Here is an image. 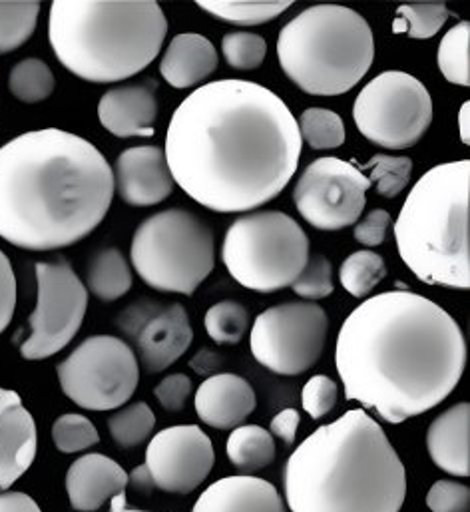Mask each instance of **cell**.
<instances>
[{"instance_id":"1","label":"cell","mask_w":470,"mask_h":512,"mask_svg":"<svg viewBox=\"0 0 470 512\" xmlns=\"http://www.w3.org/2000/svg\"><path fill=\"white\" fill-rule=\"evenodd\" d=\"M301 146L297 120L275 92L224 78L176 108L164 154L174 184L194 202L235 214L257 210L287 188Z\"/></svg>"},{"instance_id":"2","label":"cell","mask_w":470,"mask_h":512,"mask_svg":"<svg viewBox=\"0 0 470 512\" xmlns=\"http://www.w3.org/2000/svg\"><path fill=\"white\" fill-rule=\"evenodd\" d=\"M335 365L349 401L399 425L435 409L457 389L467 341L441 305L397 289L349 313L337 335Z\"/></svg>"},{"instance_id":"3","label":"cell","mask_w":470,"mask_h":512,"mask_svg":"<svg viewBox=\"0 0 470 512\" xmlns=\"http://www.w3.org/2000/svg\"><path fill=\"white\" fill-rule=\"evenodd\" d=\"M114 170L88 140L44 128L0 148V238L28 252L88 238L114 200Z\"/></svg>"},{"instance_id":"4","label":"cell","mask_w":470,"mask_h":512,"mask_svg":"<svg viewBox=\"0 0 470 512\" xmlns=\"http://www.w3.org/2000/svg\"><path fill=\"white\" fill-rule=\"evenodd\" d=\"M283 491L291 512H401L407 471L383 427L353 409L291 453Z\"/></svg>"},{"instance_id":"5","label":"cell","mask_w":470,"mask_h":512,"mask_svg":"<svg viewBox=\"0 0 470 512\" xmlns=\"http://www.w3.org/2000/svg\"><path fill=\"white\" fill-rule=\"evenodd\" d=\"M168 18L154 0H56L48 40L60 64L92 84L128 80L160 54Z\"/></svg>"},{"instance_id":"6","label":"cell","mask_w":470,"mask_h":512,"mask_svg":"<svg viewBox=\"0 0 470 512\" xmlns=\"http://www.w3.org/2000/svg\"><path fill=\"white\" fill-rule=\"evenodd\" d=\"M469 198V160L431 168L407 196L395 240L423 283L470 289Z\"/></svg>"},{"instance_id":"7","label":"cell","mask_w":470,"mask_h":512,"mask_svg":"<svg viewBox=\"0 0 470 512\" xmlns=\"http://www.w3.org/2000/svg\"><path fill=\"white\" fill-rule=\"evenodd\" d=\"M277 58L285 76L305 94L341 96L371 70L375 36L357 10L315 4L281 28Z\"/></svg>"},{"instance_id":"8","label":"cell","mask_w":470,"mask_h":512,"mask_svg":"<svg viewBox=\"0 0 470 512\" xmlns=\"http://www.w3.org/2000/svg\"><path fill=\"white\" fill-rule=\"evenodd\" d=\"M130 259L152 289L194 295L216 265L214 232L188 210L158 212L138 226Z\"/></svg>"},{"instance_id":"9","label":"cell","mask_w":470,"mask_h":512,"mask_svg":"<svg viewBox=\"0 0 470 512\" xmlns=\"http://www.w3.org/2000/svg\"><path fill=\"white\" fill-rule=\"evenodd\" d=\"M222 259L245 289L275 293L291 287L309 259L303 228L283 212L243 214L226 232Z\"/></svg>"},{"instance_id":"10","label":"cell","mask_w":470,"mask_h":512,"mask_svg":"<svg viewBox=\"0 0 470 512\" xmlns=\"http://www.w3.org/2000/svg\"><path fill=\"white\" fill-rule=\"evenodd\" d=\"M357 130L389 150L413 148L433 122V98L415 76L389 70L373 78L353 106Z\"/></svg>"},{"instance_id":"11","label":"cell","mask_w":470,"mask_h":512,"mask_svg":"<svg viewBox=\"0 0 470 512\" xmlns=\"http://www.w3.org/2000/svg\"><path fill=\"white\" fill-rule=\"evenodd\" d=\"M62 393L86 411H114L126 405L140 381L132 347L114 335L84 339L58 367Z\"/></svg>"},{"instance_id":"12","label":"cell","mask_w":470,"mask_h":512,"mask_svg":"<svg viewBox=\"0 0 470 512\" xmlns=\"http://www.w3.org/2000/svg\"><path fill=\"white\" fill-rule=\"evenodd\" d=\"M327 333L329 317L321 305L281 303L255 317L249 347L255 361L271 373L295 377L321 359Z\"/></svg>"},{"instance_id":"13","label":"cell","mask_w":470,"mask_h":512,"mask_svg":"<svg viewBox=\"0 0 470 512\" xmlns=\"http://www.w3.org/2000/svg\"><path fill=\"white\" fill-rule=\"evenodd\" d=\"M34 273L38 297L28 317L30 337L20 345L26 361L60 353L80 331L88 309V289L64 257L36 263Z\"/></svg>"},{"instance_id":"14","label":"cell","mask_w":470,"mask_h":512,"mask_svg":"<svg viewBox=\"0 0 470 512\" xmlns=\"http://www.w3.org/2000/svg\"><path fill=\"white\" fill-rule=\"evenodd\" d=\"M369 188V178L357 166L325 156L305 168L297 180L293 200L309 226L321 232H339L357 224Z\"/></svg>"},{"instance_id":"15","label":"cell","mask_w":470,"mask_h":512,"mask_svg":"<svg viewBox=\"0 0 470 512\" xmlns=\"http://www.w3.org/2000/svg\"><path fill=\"white\" fill-rule=\"evenodd\" d=\"M214 463L210 437L196 425H176L152 437L144 465L128 475V483L142 493L190 495L210 477Z\"/></svg>"},{"instance_id":"16","label":"cell","mask_w":470,"mask_h":512,"mask_svg":"<svg viewBox=\"0 0 470 512\" xmlns=\"http://www.w3.org/2000/svg\"><path fill=\"white\" fill-rule=\"evenodd\" d=\"M128 335L136 339L140 361L152 375L172 367L194 341L188 311L180 303L168 307L150 303L144 315L128 329Z\"/></svg>"},{"instance_id":"17","label":"cell","mask_w":470,"mask_h":512,"mask_svg":"<svg viewBox=\"0 0 470 512\" xmlns=\"http://www.w3.org/2000/svg\"><path fill=\"white\" fill-rule=\"evenodd\" d=\"M114 188L122 202L134 208L162 204L174 192L166 154L158 146H136L124 150L116 160Z\"/></svg>"},{"instance_id":"18","label":"cell","mask_w":470,"mask_h":512,"mask_svg":"<svg viewBox=\"0 0 470 512\" xmlns=\"http://www.w3.org/2000/svg\"><path fill=\"white\" fill-rule=\"evenodd\" d=\"M36 423L18 393L0 387V493L8 491L34 463Z\"/></svg>"},{"instance_id":"19","label":"cell","mask_w":470,"mask_h":512,"mask_svg":"<svg viewBox=\"0 0 470 512\" xmlns=\"http://www.w3.org/2000/svg\"><path fill=\"white\" fill-rule=\"evenodd\" d=\"M156 82L118 86L108 90L98 102L100 124L118 138H150L158 118Z\"/></svg>"},{"instance_id":"20","label":"cell","mask_w":470,"mask_h":512,"mask_svg":"<svg viewBox=\"0 0 470 512\" xmlns=\"http://www.w3.org/2000/svg\"><path fill=\"white\" fill-rule=\"evenodd\" d=\"M128 473L110 457L88 453L76 459L66 473V495L72 509L94 512L116 495L126 493Z\"/></svg>"},{"instance_id":"21","label":"cell","mask_w":470,"mask_h":512,"mask_svg":"<svg viewBox=\"0 0 470 512\" xmlns=\"http://www.w3.org/2000/svg\"><path fill=\"white\" fill-rule=\"evenodd\" d=\"M257 399L253 387L235 373H220L208 377L196 393L194 407L202 423L220 429L234 431L245 423L255 411Z\"/></svg>"},{"instance_id":"22","label":"cell","mask_w":470,"mask_h":512,"mask_svg":"<svg viewBox=\"0 0 470 512\" xmlns=\"http://www.w3.org/2000/svg\"><path fill=\"white\" fill-rule=\"evenodd\" d=\"M192 512H287V507L271 483L251 475H235L210 485Z\"/></svg>"},{"instance_id":"23","label":"cell","mask_w":470,"mask_h":512,"mask_svg":"<svg viewBox=\"0 0 470 512\" xmlns=\"http://www.w3.org/2000/svg\"><path fill=\"white\" fill-rule=\"evenodd\" d=\"M469 433V403H459L441 413L427 431V449L431 461L453 477H469Z\"/></svg>"},{"instance_id":"24","label":"cell","mask_w":470,"mask_h":512,"mask_svg":"<svg viewBox=\"0 0 470 512\" xmlns=\"http://www.w3.org/2000/svg\"><path fill=\"white\" fill-rule=\"evenodd\" d=\"M218 62L216 46L206 36L184 32L166 48L160 62V74L172 88L186 90L210 78L216 72Z\"/></svg>"},{"instance_id":"25","label":"cell","mask_w":470,"mask_h":512,"mask_svg":"<svg viewBox=\"0 0 470 512\" xmlns=\"http://www.w3.org/2000/svg\"><path fill=\"white\" fill-rule=\"evenodd\" d=\"M226 453L235 469L251 475L273 465L277 449L269 431L259 425H241L230 433Z\"/></svg>"},{"instance_id":"26","label":"cell","mask_w":470,"mask_h":512,"mask_svg":"<svg viewBox=\"0 0 470 512\" xmlns=\"http://www.w3.org/2000/svg\"><path fill=\"white\" fill-rule=\"evenodd\" d=\"M88 291L100 301H116L132 289V271L124 254L116 248L98 252L88 263Z\"/></svg>"},{"instance_id":"27","label":"cell","mask_w":470,"mask_h":512,"mask_svg":"<svg viewBox=\"0 0 470 512\" xmlns=\"http://www.w3.org/2000/svg\"><path fill=\"white\" fill-rule=\"evenodd\" d=\"M291 0H265V2H239V0H198V6L235 26H259L265 24L279 14H283L287 8H291Z\"/></svg>"},{"instance_id":"28","label":"cell","mask_w":470,"mask_h":512,"mask_svg":"<svg viewBox=\"0 0 470 512\" xmlns=\"http://www.w3.org/2000/svg\"><path fill=\"white\" fill-rule=\"evenodd\" d=\"M449 8L445 2H409L397 8L393 20L395 34L427 40L433 38L447 22Z\"/></svg>"},{"instance_id":"29","label":"cell","mask_w":470,"mask_h":512,"mask_svg":"<svg viewBox=\"0 0 470 512\" xmlns=\"http://www.w3.org/2000/svg\"><path fill=\"white\" fill-rule=\"evenodd\" d=\"M56 80L50 66L38 58H26L12 66L8 88L12 96L24 104H38L54 92Z\"/></svg>"},{"instance_id":"30","label":"cell","mask_w":470,"mask_h":512,"mask_svg":"<svg viewBox=\"0 0 470 512\" xmlns=\"http://www.w3.org/2000/svg\"><path fill=\"white\" fill-rule=\"evenodd\" d=\"M40 2H0V54L14 52L36 30Z\"/></svg>"},{"instance_id":"31","label":"cell","mask_w":470,"mask_h":512,"mask_svg":"<svg viewBox=\"0 0 470 512\" xmlns=\"http://www.w3.org/2000/svg\"><path fill=\"white\" fill-rule=\"evenodd\" d=\"M156 415L150 405L138 401L108 417V431L120 449L140 447L154 431Z\"/></svg>"},{"instance_id":"32","label":"cell","mask_w":470,"mask_h":512,"mask_svg":"<svg viewBox=\"0 0 470 512\" xmlns=\"http://www.w3.org/2000/svg\"><path fill=\"white\" fill-rule=\"evenodd\" d=\"M387 277V267L383 257L371 250H361L347 257L341 263L339 279L345 291L357 299L367 297L383 279Z\"/></svg>"},{"instance_id":"33","label":"cell","mask_w":470,"mask_h":512,"mask_svg":"<svg viewBox=\"0 0 470 512\" xmlns=\"http://www.w3.org/2000/svg\"><path fill=\"white\" fill-rule=\"evenodd\" d=\"M297 128L301 142H307L313 150H333L345 142V124L341 116L327 108L305 110Z\"/></svg>"},{"instance_id":"34","label":"cell","mask_w":470,"mask_h":512,"mask_svg":"<svg viewBox=\"0 0 470 512\" xmlns=\"http://www.w3.org/2000/svg\"><path fill=\"white\" fill-rule=\"evenodd\" d=\"M470 24L467 20L453 26L439 46V68L443 76L457 86H469Z\"/></svg>"},{"instance_id":"35","label":"cell","mask_w":470,"mask_h":512,"mask_svg":"<svg viewBox=\"0 0 470 512\" xmlns=\"http://www.w3.org/2000/svg\"><path fill=\"white\" fill-rule=\"evenodd\" d=\"M204 325L218 345H237L247 333L249 313L239 301H220L208 309Z\"/></svg>"},{"instance_id":"36","label":"cell","mask_w":470,"mask_h":512,"mask_svg":"<svg viewBox=\"0 0 470 512\" xmlns=\"http://www.w3.org/2000/svg\"><path fill=\"white\" fill-rule=\"evenodd\" d=\"M365 168L371 172L369 182L375 184L383 198H397L409 184L413 172V160L407 156H387L375 154Z\"/></svg>"},{"instance_id":"37","label":"cell","mask_w":470,"mask_h":512,"mask_svg":"<svg viewBox=\"0 0 470 512\" xmlns=\"http://www.w3.org/2000/svg\"><path fill=\"white\" fill-rule=\"evenodd\" d=\"M52 441L60 453L72 455L98 445L100 435L90 419L78 413H66L54 421Z\"/></svg>"},{"instance_id":"38","label":"cell","mask_w":470,"mask_h":512,"mask_svg":"<svg viewBox=\"0 0 470 512\" xmlns=\"http://www.w3.org/2000/svg\"><path fill=\"white\" fill-rule=\"evenodd\" d=\"M222 52L235 70H255L263 64L267 42L253 32H228L222 38Z\"/></svg>"},{"instance_id":"39","label":"cell","mask_w":470,"mask_h":512,"mask_svg":"<svg viewBox=\"0 0 470 512\" xmlns=\"http://www.w3.org/2000/svg\"><path fill=\"white\" fill-rule=\"evenodd\" d=\"M293 291L307 299L317 301L325 299L333 293V267L331 261L325 256L309 257L303 271L291 283Z\"/></svg>"},{"instance_id":"40","label":"cell","mask_w":470,"mask_h":512,"mask_svg":"<svg viewBox=\"0 0 470 512\" xmlns=\"http://www.w3.org/2000/svg\"><path fill=\"white\" fill-rule=\"evenodd\" d=\"M337 397H339L337 383L327 375H315L303 385L301 405L311 419H321L335 409Z\"/></svg>"},{"instance_id":"41","label":"cell","mask_w":470,"mask_h":512,"mask_svg":"<svg viewBox=\"0 0 470 512\" xmlns=\"http://www.w3.org/2000/svg\"><path fill=\"white\" fill-rule=\"evenodd\" d=\"M431 512H470V491L457 481H437L427 495Z\"/></svg>"},{"instance_id":"42","label":"cell","mask_w":470,"mask_h":512,"mask_svg":"<svg viewBox=\"0 0 470 512\" xmlns=\"http://www.w3.org/2000/svg\"><path fill=\"white\" fill-rule=\"evenodd\" d=\"M154 395L160 403V407L168 413H178L186 407L190 395H192V379L184 373L168 375L160 385L154 389Z\"/></svg>"},{"instance_id":"43","label":"cell","mask_w":470,"mask_h":512,"mask_svg":"<svg viewBox=\"0 0 470 512\" xmlns=\"http://www.w3.org/2000/svg\"><path fill=\"white\" fill-rule=\"evenodd\" d=\"M391 226V214L387 210H371L367 218L357 222L353 236L359 244L367 248H377L385 242Z\"/></svg>"},{"instance_id":"44","label":"cell","mask_w":470,"mask_h":512,"mask_svg":"<svg viewBox=\"0 0 470 512\" xmlns=\"http://www.w3.org/2000/svg\"><path fill=\"white\" fill-rule=\"evenodd\" d=\"M16 309V277L10 259L0 250V333L10 325Z\"/></svg>"},{"instance_id":"45","label":"cell","mask_w":470,"mask_h":512,"mask_svg":"<svg viewBox=\"0 0 470 512\" xmlns=\"http://www.w3.org/2000/svg\"><path fill=\"white\" fill-rule=\"evenodd\" d=\"M299 421H301V417L295 409H283L271 419L269 433H271V437H277L285 447H291L297 437Z\"/></svg>"},{"instance_id":"46","label":"cell","mask_w":470,"mask_h":512,"mask_svg":"<svg viewBox=\"0 0 470 512\" xmlns=\"http://www.w3.org/2000/svg\"><path fill=\"white\" fill-rule=\"evenodd\" d=\"M0 512H42L26 493L4 491L0 493Z\"/></svg>"},{"instance_id":"47","label":"cell","mask_w":470,"mask_h":512,"mask_svg":"<svg viewBox=\"0 0 470 512\" xmlns=\"http://www.w3.org/2000/svg\"><path fill=\"white\" fill-rule=\"evenodd\" d=\"M470 104L469 102H465L463 106H461V112H459V132H461V140H463V144H470Z\"/></svg>"},{"instance_id":"48","label":"cell","mask_w":470,"mask_h":512,"mask_svg":"<svg viewBox=\"0 0 470 512\" xmlns=\"http://www.w3.org/2000/svg\"><path fill=\"white\" fill-rule=\"evenodd\" d=\"M110 512H150L140 511V509H128L126 507V493L122 495H116L112 501H110Z\"/></svg>"}]
</instances>
